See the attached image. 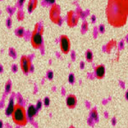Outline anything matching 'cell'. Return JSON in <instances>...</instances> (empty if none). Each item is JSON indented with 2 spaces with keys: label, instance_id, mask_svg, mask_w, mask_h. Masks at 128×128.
I'll use <instances>...</instances> for the list:
<instances>
[{
  "label": "cell",
  "instance_id": "1",
  "mask_svg": "<svg viewBox=\"0 0 128 128\" xmlns=\"http://www.w3.org/2000/svg\"><path fill=\"white\" fill-rule=\"evenodd\" d=\"M106 16L108 22L115 28L126 24L128 16V0H108Z\"/></svg>",
  "mask_w": 128,
  "mask_h": 128
},
{
  "label": "cell",
  "instance_id": "2",
  "mask_svg": "<svg viewBox=\"0 0 128 128\" xmlns=\"http://www.w3.org/2000/svg\"><path fill=\"white\" fill-rule=\"evenodd\" d=\"M11 115L13 122L16 125L19 126H24L26 125L28 122V116L24 108L22 105L19 104L14 105V108Z\"/></svg>",
  "mask_w": 128,
  "mask_h": 128
},
{
  "label": "cell",
  "instance_id": "3",
  "mask_svg": "<svg viewBox=\"0 0 128 128\" xmlns=\"http://www.w3.org/2000/svg\"><path fill=\"white\" fill-rule=\"evenodd\" d=\"M43 27L38 24H36L31 38V44L34 49H38L42 46L43 42Z\"/></svg>",
  "mask_w": 128,
  "mask_h": 128
},
{
  "label": "cell",
  "instance_id": "4",
  "mask_svg": "<svg viewBox=\"0 0 128 128\" xmlns=\"http://www.w3.org/2000/svg\"><path fill=\"white\" fill-rule=\"evenodd\" d=\"M60 12V6L56 4H52L50 11V18L53 23L59 24L62 22Z\"/></svg>",
  "mask_w": 128,
  "mask_h": 128
},
{
  "label": "cell",
  "instance_id": "5",
  "mask_svg": "<svg viewBox=\"0 0 128 128\" xmlns=\"http://www.w3.org/2000/svg\"><path fill=\"white\" fill-rule=\"evenodd\" d=\"M60 50L64 54H68L70 50V42L67 35H62L60 38Z\"/></svg>",
  "mask_w": 128,
  "mask_h": 128
},
{
  "label": "cell",
  "instance_id": "6",
  "mask_svg": "<svg viewBox=\"0 0 128 128\" xmlns=\"http://www.w3.org/2000/svg\"><path fill=\"white\" fill-rule=\"evenodd\" d=\"M20 65L21 70L24 74H28L31 70L32 67V62L29 57L26 56H22L20 58Z\"/></svg>",
  "mask_w": 128,
  "mask_h": 128
},
{
  "label": "cell",
  "instance_id": "7",
  "mask_svg": "<svg viewBox=\"0 0 128 128\" xmlns=\"http://www.w3.org/2000/svg\"><path fill=\"white\" fill-rule=\"evenodd\" d=\"M80 19V16L74 11H70L67 14V24L70 27H74L78 24Z\"/></svg>",
  "mask_w": 128,
  "mask_h": 128
},
{
  "label": "cell",
  "instance_id": "8",
  "mask_svg": "<svg viewBox=\"0 0 128 128\" xmlns=\"http://www.w3.org/2000/svg\"><path fill=\"white\" fill-rule=\"evenodd\" d=\"M105 73H106L105 67L102 65H99L95 68V75L96 77L99 80L102 79L104 77Z\"/></svg>",
  "mask_w": 128,
  "mask_h": 128
},
{
  "label": "cell",
  "instance_id": "9",
  "mask_svg": "<svg viewBox=\"0 0 128 128\" xmlns=\"http://www.w3.org/2000/svg\"><path fill=\"white\" fill-rule=\"evenodd\" d=\"M66 103H67V106L70 109L74 108L77 104V98L74 95H69L66 99Z\"/></svg>",
  "mask_w": 128,
  "mask_h": 128
},
{
  "label": "cell",
  "instance_id": "10",
  "mask_svg": "<svg viewBox=\"0 0 128 128\" xmlns=\"http://www.w3.org/2000/svg\"><path fill=\"white\" fill-rule=\"evenodd\" d=\"M38 0H29L28 3V10L29 12H34L37 6Z\"/></svg>",
  "mask_w": 128,
  "mask_h": 128
},
{
  "label": "cell",
  "instance_id": "11",
  "mask_svg": "<svg viewBox=\"0 0 128 128\" xmlns=\"http://www.w3.org/2000/svg\"><path fill=\"white\" fill-rule=\"evenodd\" d=\"M36 114V108L33 105H30L28 108V114L27 116L30 118H33L35 116Z\"/></svg>",
  "mask_w": 128,
  "mask_h": 128
},
{
  "label": "cell",
  "instance_id": "12",
  "mask_svg": "<svg viewBox=\"0 0 128 128\" xmlns=\"http://www.w3.org/2000/svg\"><path fill=\"white\" fill-rule=\"evenodd\" d=\"M14 108V100H12V99H11V100H10V102H9V104H8V106L7 109H6V113L8 115H11V114H12V112H13Z\"/></svg>",
  "mask_w": 128,
  "mask_h": 128
},
{
  "label": "cell",
  "instance_id": "13",
  "mask_svg": "<svg viewBox=\"0 0 128 128\" xmlns=\"http://www.w3.org/2000/svg\"><path fill=\"white\" fill-rule=\"evenodd\" d=\"M85 58L86 61L88 62H91L93 60V53L90 50H88L85 53Z\"/></svg>",
  "mask_w": 128,
  "mask_h": 128
},
{
  "label": "cell",
  "instance_id": "14",
  "mask_svg": "<svg viewBox=\"0 0 128 128\" xmlns=\"http://www.w3.org/2000/svg\"><path fill=\"white\" fill-rule=\"evenodd\" d=\"M17 35L20 37H22L24 35V30L22 28H19L17 32Z\"/></svg>",
  "mask_w": 128,
  "mask_h": 128
},
{
  "label": "cell",
  "instance_id": "15",
  "mask_svg": "<svg viewBox=\"0 0 128 128\" xmlns=\"http://www.w3.org/2000/svg\"><path fill=\"white\" fill-rule=\"evenodd\" d=\"M114 41H112V42H110L109 44H108L107 48H106V49H107V51H110V50L111 49L114 47V46L115 45V44H114Z\"/></svg>",
  "mask_w": 128,
  "mask_h": 128
},
{
  "label": "cell",
  "instance_id": "16",
  "mask_svg": "<svg viewBox=\"0 0 128 128\" xmlns=\"http://www.w3.org/2000/svg\"><path fill=\"white\" fill-rule=\"evenodd\" d=\"M91 115H92V118H94V119H96V118H98V112H96V110H93L92 111Z\"/></svg>",
  "mask_w": 128,
  "mask_h": 128
},
{
  "label": "cell",
  "instance_id": "17",
  "mask_svg": "<svg viewBox=\"0 0 128 128\" xmlns=\"http://www.w3.org/2000/svg\"><path fill=\"white\" fill-rule=\"evenodd\" d=\"M50 99H49V98H46L45 99H44V105H45L46 106H49V105H50Z\"/></svg>",
  "mask_w": 128,
  "mask_h": 128
},
{
  "label": "cell",
  "instance_id": "18",
  "mask_svg": "<svg viewBox=\"0 0 128 128\" xmlns=\"http://www.w3.org/2000/svg\"><path fill=\"white\" fill-rule=\"evenodd\" d=\"M5 88H6V92H10V90H11V84H10V82L6 83V86H5Z\"/></svg>",
  "mask_w": 128,
  "mask_h": 128
},
{
  "label": "cell",
  "instance_id": "19",
  "mask_svg": "<svg viewBox=\"0 0 128 128\" xmlns=\"http://www.w3.org/2000/svg\"><path fill=\"white\" fill-rule=\"evenodd\" d=\"M68 81H69V82H70V83H74V76H73V74H71L70 76H69V78H68Z\"/></svg>",
  "mask_w": 128,
  "mask_h": 128
},
{
  "label": "cell",
  "instance_id": "20",
  "mask_svg": "<svg viewBox=\"0 0 128 128\" xmlns=\"http://www.w3.org/2000/svg\"><path fill=\"white\" fill-rule=\"evenodd\" d=\"M42 102H41L40 100H39V101H38L37 103H36V109H40V108H42Z\"/></svg>",
  "mask_w": 128,
  "mask_h": 128
},
{
  "label": "cell",
  "instance_id": "21",
  "mask_svg": "<svg viewBox=\"0 0 128 128\" xmlns=\"http://www.w3.org/2000/svg\"><path fill=\"white\" fill-rule=\"evenodd\" d=\"M48 78L50 79V80H51V79L52 78V77H53V73H52V72L50 71L49 72H48Z\"/></svg>",
  "mask_w": 128,
  "mask_h": 128
},
{
  "label": "cell",
  "instance_id": "22",
  "mask_svg": "<svg viewBox=\"0 0 128 128\" xmlns=\"http://www.w3.org/2000/svg\"><path fill=\"white\" fill-rule=\"evenodd\" d=\"M82 28L84 30H86V28H88V24H86V22H84L82 25Z\"/></svg>",
  "mask_w": 128,
  "mask_h": 128
},
{
  "label": "cell",
  "instance_id": "23",
  "mask_svg": "<svg viewBox=\"0 0 128 128\" xmlns=\"http://www.w3.org/2000/svg\"><path fill=\"white\" fill-rule=\"evenodd\" d=\"M24 2L25 0H19V4L20 6H21V5H22L24 4Z\"/></svg>",
  "mask_w": 128,
  "mask_h": 128
},
{
  "label": "cell",
  "instance_id": "24",
  "mask_svg": "<svg viewBox=\"0 0 128 128\" xmlns=\"http://www.w3.org/2000/svg\"><path fill=\"white\" fill-rule=\"evenodd\" d=\"M54 2H55V0H49V1H48V2H49V3H52V4L54 3Z\"/></svg>",
  "mask_w": 128,
  "mask_h": 128
},
{
  "label": "cell",
  "instance_id": "25",
  "mask_svg": "<svg viewBox=\"0 0 128 128\" xmlns=\"http://www.w3.org/2000/svg\"><path fill=\"white\" fill-rule=\"evenodd\" d=\"M46 2H48V1H49V0H45Z\"/></svg>",
  "mask_w": 128,
  "mask_h": 128
}]
</instances>
